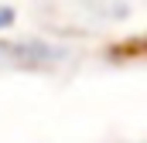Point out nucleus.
<instances>
[{
  "label": "nucleus",
  "instance_id": "nucleus-1",
  "mask_svg": "<svg viewBox=\"0 0 147 143\" xmlns=\"http://www.w3.org/2000/svg\"><path fill=\"white\" fill-rule=\"evenodd\" d=\"M10 17H14V14H10V10H3V7H0V27H3V24H10Z\"/></svg>",
  "mask_w": 147,
  "mask_h": 143
}]
</instances>
